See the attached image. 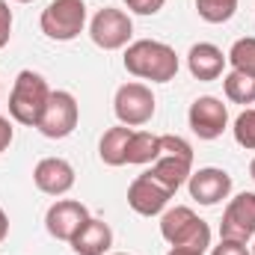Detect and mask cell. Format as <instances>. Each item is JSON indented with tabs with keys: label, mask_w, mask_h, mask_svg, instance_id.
<instances>
[{
	"label": "cell",
	"mask_w": 255,
	"mask_h": 255,
	"mask_svg": "<svg viewBox=\"0 0 255 255\" xmlns=\"http://www.w3.org/2000/svg\"><path fill=\"white\" fill-rule=\"evenodd\" d=\"M125 68L133 77H142V80H151V83H169L178 74V54L166 42L139 39V42L128 45Z\"/></svg>",
	"instance_id": "cell-1"
},
{
	"label": "cell",
	"mask_w": 255,
	"mask_h": 255,
	"mask_svg": "<svg viewBox=\"0 0 255 255\" xmlns=\"http://www.w3.org/2000/svg\"><path fill=\"white\" fill-rule=\"evenodd\" d=\"M51 98V89H48V80L30 68H24L18 77H15V86L9 92V116L18 122V125L36 128L42 113H45V104Z\"/></svg>",
	"instance_id": "cell-2"
},
{
	"label": "cell",
	"mask_w": 255,
	"mask_h": 255,
	"mask_svg": "<svg viewBox=\"0 0 255 255\" xmlns=\"http://www.w3.org/2000/svg\"><path fill=\"white\" fill-rule=\"evenodd\" d=\"M160 235L169 247H184L205 253L211 247V226L187 205H175L160 217Z\"/></svg>",
	"instance_id": "cell-3"
},
{
	"label": "cell",
	"mask_w": 255,
	"mask_h": 255,
	"mask_svg": "<svg viewBox=\"0 0 255 255\" xmlns=\"http://www.w3.org/2000/svg\"><path fill=\"white\" fill-rule=\"evenodd\" d=\"M39 27L54 42H71L86 27V3L83 0H51L42 9Z\"/></svg>",
	"instance_id": "cell-4"
},
{
	"label": "cell",
	"mask_w": 255,
	"mask_h": 255,
	"mask_svg": "<svg viewBox=\"0 0 255 255\" xmlns=\"http://www.w3.org/2000/svg\"><path fill=\"white\" fill-rule=\"evenodd\" d=\"M89 36L98 48L104 51H119L125 48L133 36V21L130 15L122 9H113V6H104L95 12V18L89 21Z\"/></svg>",
	"instance_id": "cell-5"
},
{
	"label": "cell",
	"mask_w": 255,
	"mask_h": 255,
	"mask_svg": "<svg viewBox=\"0 0 255 255\" xmlns=\"http://www.w3.org/2000/svg\"><path fill=\"white\" fill-rule=\"evenodd\" d=\"M77 119H80L77 98L71 92H65V89H57V92H51V98L45 104V113H42V119H39L36 128L48 139H65L68 133H74Z\"/></svg>",
	"instance_id": "cell-6"
},
{
	"label": "cell",
	"mask_w": 255,
	"mask_h": 255,
	"mask_svg": "<svg viewBox=\"0 0 255 255\" xmlns=\"http://www.w3.org/2000/svg\"><path fill=\"white\" fill-rule=\"evenodd\" d=\"M154 95L145 83H125L116 89V98H113V110H116V119L128 128H139L145 122H151L154 116Z\"/></svg>",
	"instance_id": "cell-7"
},
{
	"label": "cell",
	"mask_w": 255,
	"mask_h": 255,
	"mask_svg": "<svg viewBox=\"0 0 255 255\" xmlns=\"http://www.w3.org/2000/svg\"><path fill=\"white\" fill-rule=\"evenodd\" d=\"M220 238L244 241V244L255 238V193H238L226 205L223 223H220Z\"/></svg>",
	"instance_id": "cell-8"
},
{
	"label": "cell",
	"mask_w": 255,
	"mask_h": 255,
	"mask_svg": "<svg viewBox=\"0 0 255 255\" xmlns=\"http://www.w3.org/2000/svg\"><path fill=\"white\" fill-rule=\"evenodd\" d=\"M187 122H190V130L199 139H217L229 128V110H226V104L220 98L202 95V98H196L190 104Z\"/></svg>",
	"instance_id": "cell-9"
},
{
	"label": "cell",
	"mask_w": 255,
	"mask_h": 255,
	"mask_svg": "<svg viewBox=\"0 0 255 255\" xmlns=\"http://www.w3.org/2000/svg\"><path fill=\"white\" fill-rule=\"evenodd\" d=\"M86 220H89V211H86L83 202H77V199H60V202H54V205L48 208V214H45V229H48L51 238L71 244V238L80 232V226H83Z\"/></svg>",
	"instance_id": "cell-10"
},
{
	"label": "cell",
	"mask_w": 255,
	"mask_h": 255,
	"mask_svg": "<svg viewBox=\"0 0 255 255\" xmlns=\"http://www.w3.org/2000/svg\"><path fill=\"white\" fill-rule=\"evenodd\" d=\"M169 199H172V193L166 190V187H160L148 172L136 175L130 181V187H128V205L139 217H157V214H163V208L169 205Z\"/></svg>",
	"instance_id": "cell-11"
},
{
	"label": "cell",
	"mask_w": 255,
	"mask_h": 255,
	"mask_svg": "<svg viewBox=\"0 0 255 255\" xmlns=\"http://www.w3.org/2000/svg\"><path fill=\"white\" fill-rule=\"evenodd\" d=\"M187 187H190V196L199 205H220V202L229 199V193H232V175H229L226 169L205 166V169H199V172H190Z\"/></svg>",
	"instance_id": "cell-12"
},
{
	"label": "cell",
	"mask_w": 255,
	"mask_h": 255,
	"mask_svg": "<svg viewBox=\"0 0 255 255\" xmlns=\"http://www.w3.org/2000/svg\"><path fill=\"white\" fill-rule=\"evenodd\" d=\"M33 181L48 196H65L74 187V166L65 157H42L33 169Z\"/></svg>",
	"instance_id": "cell-13"
},
{
	"label": "cell",
	"mask_w": 255,
	"mask_h": 255,
	"mask_svg": "<svg viewBox=\"0 0 255 255\" xmlns=\"http://www.w3.org/2000/svg\"><path fill=\"white\" fill-rule=\"evenodd\" d=\"M110 247H113V232L104 220L95 217H89L80 226V232L71 238V250L77 255H104Z\"/></svg>",
	"instance_id": "cell-14"
},
{
	"label": "cell",
	"mask_w": 255,
	"mask_h": 255,
	"mask_svg": "<svg viewBox=\"0 0 255 255\" xmlns=\"http://www.w3.org/2000/svg\"><path fill=\"white\" fill-rule=\"evenodd\" d=\"M187 68L196 80H217L226 68V57L217 45L211 42H199L193 45L190 54H187Z\"/></svg>",
	"instance_id": "cell-15"
},
{
	"label": "cell",
	"mask_w": 255,
	"mask_h": 255,
	"mask_svg": "<svg viewBox=\"0 0 255 255\" xmlns=\"http://www.w3.org/2000/svg\"><path fill=\"white\" fill-rule=\"evenodd\" d=\"M190 172H193V160H187V157H172V154H160L151 163V169H148V175L160 187H166L169 193H175L181 184H187Z\"/></svg>",
	"instance_id": "cell-16"
},
{
	"label": "cell",
	"mask_w": 255,
	"mask_h": 255,
	"mask_svg": "<svg viewBox=\"0 0 255 255\" xmlns=\"http://www.w3.org/2000/svg\"><path fill=\"white\" fill-rule=\"evenodd\" d=\"M130 136H133V128H128V125H116V128H110V130H104V136L98 142V157L107 166H125Z\"/></svg>",
	"instance_id": "cell-17"
},
{
	"label": "cell",
	"mask_w": 255,
	"mask_h": 255,
	"mask_svg": "<svg viewBox=\"0 0 255 255\" xmlns=\"http://www.w3.org/2000/svg\"><path fill=\"white\" fill-rule=\"evenodd\" d=\"M157 157H160V142H157V136L148 133V130H133V136H130V142H128V163L142 166V163H154Z\"/></svg>",
	"instance_id": "cell-18"
},
{
	"label": "cell",
	"mask_w": 255,
	"mask_h": 255,
	"mask_svg": "<svg viewBox=\"0 0 255 255\" xmlns=\"http://www.w3.org/2000/svg\"><path fill=\"white\" fill-rule=\"evenodd\" d=\"M223 89H226V98L235 104H255V77L250 74L229 71L223 77Z\"/></svg>",
	"instance_id": "cell-19"
},
{
	"label": "cell",
	"mask_w": 255,
	"mask_h": 255,
	"mask_svg": "<svg viewBox=\"0 0 255 255\" xmlns=\"http://www.w3.org/2000/svg\"><path fill=\"white\" fill-rule=\"evenodd\" d=\"M226 60L232 63V71H241V74L255 77V36L238 39V42L232 45V51H229Z\"/></svg>",
	"instance_id": "cell-20"
},
{
	"label": "cell",
	"mask_w": 255,
	"mask_h": 255,
	"mask_svg": "<svg viewBox=\"0 0 255 255\" xmlns=\"http://www.w3.org/2000/svg\"><path fill=\"white\" fill-rule=\"evenodd\" d=\"M196 12L208 24H226L238 12V0H196Z\"/></svg>",
	"instance_id": "cell-21"
},
{
	"label": "cell",
	"mask_w": 255,
	"mask_h": 255,
	"mask_svg": "<svg viewBox=\"0 0 255 255\" xmlns=\"http://www.w3.org/2000/svg\"><path fill=\"white\" fill-rule=\"evenodd\" d=\"M235 139L241 148L247 151H255V107H247L238 119H235Z\"/></svg>",
	"instance_id": "cell-22"
},
{
	"label": "cell",
	"mask_w": 255,
	"mask_h": 255,
	"mask_svg": "<svg viewBox=\"0 0 255 255\" xmlns=\"http://www.w3.org/2000/svg\"><path fill=\"white\" fill-rule=\"evenodd\" d=\"M157 142H160V154H172V157H187V160H193V145L184 136L163 133V136H157Z\"/></svg>",
	"instance_id": "cell-23"
},
{
	"label": "cell",
	"mask_w": 255,
	"mask_h": 255,
	"mask_svg": "<svg viewBox=\"0 0 255 255\" xmlns=\"http://www.w3.org/2000/svg\"><path fill=\"white\" fill-rule=\"evenodd\" d=\"M211 255H253V253H250V247L244 241H226V238H220V244L211 250Z\"/></svg>",
	"instance_id": "cell-24"
},
{
	"label": "cell",
	"mask_w": 255,
	"mask_h": 255,
	"mask_svg": "<svg viewBox=\"0 0 255 255\" xmlns=\"http://www.w3.org/2000/svg\"><path fill=\"white\" fill-rule=\"evenodd\" d=\"M122 3L130 12H136V15H157L166 0H122Z\"/></svg>",
	"instance_id": "cell-25"
},
{
	"label": "cell",
	"mask_w": 255,
	"mask_h": 255,
	"mask_svg": "<svg viewBox=\"0 0 255 255\" xmlns=\"http://www.w3.org/2000/svg\"><path fill=\"white\" fill-rule=\"evenodd\" d=\"M9 36H12V9L6 0H0V48L9 45Z\"/></svg>",
	"instance_id": "cell-26"
},
{
	"label": "cell",
	"mask_w": 255,
	"mask_h": 255,
	"mask_svg": "<svg viewBox=\"0 0 255 255\" xmlns=\"http://www.w3.org/2000/svg\"><path fill=\"white\" fill-rule=\"evenodd\" d=\"M12 136H15V130H12V122H9L6 116H0V151H6V148L12 145Z\"/></svg>",
	"instance_id": "cell-27"
},
{
	"label": "cell",
	"mask_w": 255,
	"mask_h": 255,
	"mask_svg": "<svg viewBox=\"0 0 255 255\" xmlns=\"http://www.w3.org/2000/svg\"><path fill=\"white\" fill-rule=\"evenodd\" d=\"M6 235H9V217H6V211L0 208V244L6 241Z\"/></svg>",
	"instance_id": "cell-28"
},
{
	"label": "cell",
	"mask_w": 255,
	"mask_h": 255,
	"mask_svg": "<svg viewBox=\"0 0 255 255\" xmlns=\"http://www.w3.org/2000/svg\"><path fill=\"white\" fill-rule=\"evenodd\" d=\"M166 255H202L199 250H184V247H172Z\"/></svg>",
	"instance_id": "cell-29"
},
{
	"label": "cell",
	"mask_w": 255,
	"mask_h": 255,
	"mask_svg": "<svg viewBox=\"0 0 255 255\" xmlns=\"http://www.w3.org/2000/svg\"><path fill=\"white\" fill-rule=\"evenodd\" d=\"M250 175H253V181H255V160L250 163Z\"/></svg>",
	"instance_id": "cell-30"
},
{
	"label": "cell",
	"mask_w": 255,
	"mask_h": 255,
	"mask_svg": "<svg viewBox=\"0 0 255 255\" xmlns=\"http://www.w3.org/2000/svg\"><path fill=\"white\" fill-rule=\"evenodd\" d=\"M18 3H33V0H18Z\"/></svg>",
	"instance_id": "cell-31"
},
{
	"label": "cell",
	"mask_w": 255,
	"mask_h": 255,
	"mask_svg": "<svg viewBox=\"0 0 255 255\" xmlns=\"http://www.w3.org/2000/svg\"><path fill=\"white\" fill-rule=\"evenodd\" d=\"M250 253H253V255H255V244H253V250H250Z\"/></svg>",
	"instance_id": "cell-32"
},
{
	"label": "cell",
	"mask_w": 255,
	"mask_h": 255,
	"mask_svg": "<svg viewBox=\"0 0 255 255\" xmlns=\"http://www.w3.org/2000/svg\"><path fill=\"white\" fill-rule=\"evenodd\" d=\"M113 255H128V253H113Z\"/></svg>",
	"instance_id": "cell-33"
}]
</instances>
